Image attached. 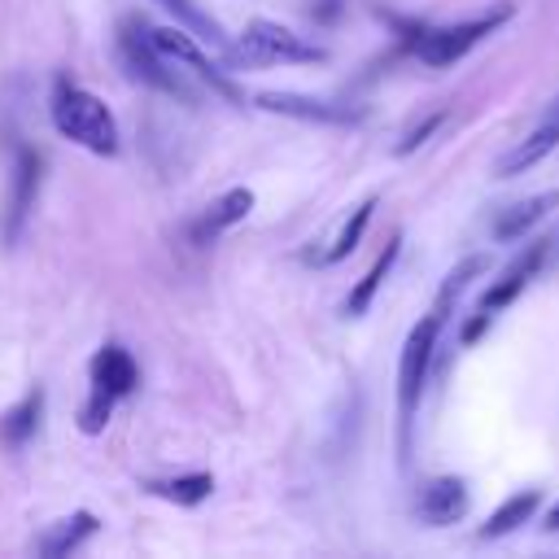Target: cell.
I'll list each match as a JSON object with an SVG mask.
<instances>
[{
    "instance_id": "17",
    "label": "cell",
    "mask_w": 559,
    "mask_h": 559,
    "mask_svg": "<svg viewBox=\"0 0 559 559\" xmlns=\"http://www.w3.org/2000/svg\"><path fill=\"white\" fill-rule=\"evenodd\" d=\"M166 13H175V22L188 31V35H197L205 48H218V52H227V44H231V35L197 4V0H157Z\"/></svg>"
},
{
    "instance_id": "8",
    "label": "cell",
    "mask_w": 559,
    "mask_h": 559,
    "mask_svg": "<svg viewBox=\"0 0 559 559\" xmlns=\"http://www.w3.org/2000/svg\"><path fill=\"white\" fill-rule=\"evenodd\" d=\"M253 100H258V109L284 114V118H297V122H323V127H354V122H362L358 105L323 100V96H306V92H258Z\"/></svg>"
},
{
    "instance_id": "22",
    "label": "cell",
    "mask_w": 559,
    "mask_h": 559,
    "mask_svg": "<svg viewBox=\"0 0 559 559\" xmlns=\"http://www.w3.org/2000/svg\"><path fill=\"white\" fill-rule=\"evenodd\" d=\"M480 271H485V253H472V258H463V262H459V266H454V271L445 275V284H441V293H437L432 310L450 319V306H454V301L463 297V288H467V284H472V280H476Z\"/></svg>"
},
{
    "instance_id": "13",
    "label": "cell",
    "mask_w": 559,
    "mask_h": 559,
    "mask_svg": "<svg viewBox=\"0 0 559 559\" xmlns=\"http://www.w3.org/2000/svg\"><path fill=\"white\" fill-rule=\"evenodd\" d=\"M555 144H559V114H550L537 131H528L515 148H507V153L493 162V175H498V179H511V175H520V170H533Z\"/></svg>"
},
{
    "instance_id": "21",
    "label": "cell",
    "mask_w": 559,
    "mask_h": 559,
    "mask_svg": "<svg viewBox=\"0 0 559 559\" xmlns=\"http://www.w3.org/2000/svg\"><path fill=\"white\" fill-rule=\"evenodd\" d=\"M371 210H376V197H367V201H358V205L349 210V218L341 223L336 240L319 253V262H323V266H332V262H341V258H349V253L358 249V240H362V231H367V223H371Z\"/></svg>"
},
{
    "instance_id": "1",
    "label": "cell",
    "mask_w": 559,
    "mask_h": 559,
    "mask_svg": "<svg viewBox=\"0 0 559 559\" xmlns=\"http://www.w3.org/2000/svg\"><path fill=\"white\" fill-rule=\"evenodd\" d=\"M48 114H52V127L66 140H74L79 148H87L96 157H114L118 153V140H122L118 135V122H114L109 105L96 92H87L79 83H57Z\"/></svg>"
},
{
    "instance_id": "19",
    "label": "cell",
    "mask_w": 559,
    "mask_h": 559,
    "mask_svg": "<svg viewBox=\"0 0 559 559\" xmlns=\"http://www.w3.org/2000/svg\"><path fill=\"white\" fill-rule=\"evenodd\" d=\"M39 415H44V389H31L13 411L0 415V441L13 445V450L26 445L35 437V428H39Z\"/></svg>"
},
{
    "instance_id": "2",
    "label": "cell",
    "mask_w": 559,
    "mask_h": 559,
    "mask_svg": "<svg viewBox=\"0 0 559 559\" xmlns=\"http://www.w3.org/2000/svg\"><path fill=\"white\" fill-rule=\"evenodd\" d=\"M231 66H314V61H328V48L297 35L293 26H280L271 17H253L240 39L227 44L223 52Z\"/></svg>"
},
{
    "instance_id": "23",
    "label": "cell",
    "mask_w": 559,
    "mask_h": 559,
    "mask_svg": "<svg viewBox=\"0 0 559 559\" xmlns=\"http://www.w3.org/2000/svg\"><path fill=\"white\" fill-rule=\"evenodd\" d=\"M109 411H114V397H109V393H100V389H92V393H87V402L79 406V432H87V437L105 432Z\"/></svg>"
},
{
    "instance_id": "18",
    "label": "cell",
    "mask_w": 559,
    "mask_h": 559,
    "mask_svg": "<svg viewBox=\"0 0 559 559\" xmlns=\"http://www.w3.org/2000/svg\"><path fill=\"white\" fill-rule=\"evenodd\" d=\"M100 524H96V515L92 511H74V515H66V520H57L44 537H39V555H48V559H57V555H70V550H79L92 533H96Z\"/></svg>"
},
{
    "instance_id": "10",
    "label": "cell",
    "mask_w": 559,
    "mask_h": 559,
    "mask_svg": "<svg viewBox=\"0 0 559 559\" xmlns=\"http://www.w3.org/2000/svg\"><path fill=\"white\" fill-rule=\"evenodd\" d=\"M87 380H92V389H100L118 402V397H131L140 389V367L122 345H100L87 362Z\"/></svg>"
},
{
    "instance_id": "4",
    "label": "cell",
    "mask_w": 559,
    "mask_h": 559,
    "mask_svg": "<svg viewBox=\"0 0 559 559\" xmlns=\"http://www.w3.org/2000/svg\"><path fill=\"white\" fill-rule=\"evenodd\" d=\"M118 52H122L127 70H131L140 83H148L153 92L179 96V100H188V105L197 100V92H192V83L179 74V66L148 39L144 17H127V22H122V31H118Z\"/></svg>"
},
{
    "instance_id": "5",
    "label": "cell",
    "mask_w": 559,
    "mask_h": 559,
    "mask_svg": "<svg viewBox=\"0 0 559 559\" xmlns=\"http://www.w3.org/2000/svg\"><path fill=\"white\" fill-rule=\"evenodd\" d=\"M144 31H148V39L179 66V70H188V74H197L214 96H223V100H231V105H245V92L231 83V74L205 52V44L197 39V35H188V31H179V26H153V22H144Z\"/></svg>"
},
{
    "instance_id": "3",
    "label": "cell",
    "mask_w": 559,
    "mask_h": 559,
    "mask_svg": "<svg viewBox=\"0 0 559 559\" xmlns=\"http://www.w3.org/2000/svg\"><path fill=\"white\" fill-rule=\"evenodd\" d=\"M445 328V314L428 310L402 341V358H397V419H402V450L411 441V424H415V411H419V397H424V384H428V371H432V354H437V336Z\"/></svg>"
},
{
    "instance_id": "6",
    "label": "cell",
    "mask_w": 559,
    "mask_h": 559,
    "mask_svg": "<svg viewBox=\"0 0 559 559\" xmlns=\"http://www.w3.org/2000/svg\"><path fill=\"white\" fill-rule=\"evenodd\" d=\"M511 17V9H493L485 17H472V22H454V26H424L419 39L411 44V52L424 61V66H454L463 52H472L485 35H493L502 22Z\"/></svg>"
},
{
    "instance_id": "20",
    "label": "cell",
    "mask_w": 559,
    "mask_h": 559,
    "mask_svg": "<svg viewBox=\"0 0 559 559\" xmlns=\"http://www.w3.org/2000/svg\"><path fill=\"white\" fill-rule=\"evenodd\" d=\"M148 493H157L175 507H201L214 493V476L210 472H183V476H170V480H153Z\"/></svg>"
},
{
    "instance_id": "15",
    "label": "cell",
    "mask_w": 559,
    "mask_h": 559,
    "mask_svg": "<svg viewBox=\"0 0 559 559\" xmlns=\"http://www.w3.org/2000/svg\"><path fill=\"white\" fill-rule=\"evenodd\" d=\"M397 253H402V236H389V245H384V249H380V258L367 266V275L345 293V314H349V319H362V314L371 310V301H376L380 284L389 280V271H393V262H397Z\"/></svg>"
},
{
    "instance_id": "24",
    "label": "cell",
    "mask_w": 559,
    "mask_h": 559,
    "mask_svg": "<svg viewBox=\"0 0 559 559\" xmlns=\"http://www.w3.org/2000/svg\"><path fill=\"white\" fill-rule=\"evenodd\" d=\"M441 122H445V114H428L419 127H411V131L393 144V153H397V157H411L419 144H428V135H437V131H441Z\"/></svg>"
},
{
    "instance_id": "27",
    "label": "cell",
    "mask_w": 559,
    "mask_h": 559,
    "mask_svg": "<svg viewBox=\"0 0 559 559\" xmlns=\"http://www.w3.org/2000/svg\"><path fill=\"white\" fill-rule=\"evenodd\" d=\"M546 528H550V533H559V502L546 511Z\"/></svg>"
},
{
    "instance_id": "9",
    "label": "cell",
    "mask_w": 559,
    "mask_h": 559,
    "mask_svg": "<svg viewBox=\"0 0 559 559\" xmlns=\"http://www.w3.org/2000/svg\"><path fill=\"white\" fill-rule=\"evenodd\" d=\"M39 179H44V157L35 148H17L13 157V175H9V205H4V240L13 245L35 210L39 197Z\"/></svg>"
},
{
    "instance_id": "11",
    "label": "cell",
    "mask_w": 559,
    "mask_h": 559,
    "mask_svg": "<svg viewBox=\"0 0 559 559\" xmlns=\"http://www.w3.org/2000/svg\"><path fill=\"white\" fill-rule=\"evenodd\" d=\"M415 515L432 528H445V524H459L467 515V485L459 476H437L419 489V502H415Z\"/></svg>"
},
{
    "instance_id": "12",
    "label": "cell",
    "mask_w": 559,
    "mask_h": 559,
    "mask_svg": "<svg viewBox=\"0 0 559 559\" xmlns=\"http://www.w3.org/2000/svg\"><path fill=\"white\" fill-rule=\"evenodd\" d=\"M550 210H559V188H546V192H533V197H524V201H515V205H507L498 218H493V240L498 245H511V240H524Z\"/></svg>"
},
{
    "instance_id": "26",
    "label": "cell",
    "mask_w": 559,
    "mask_h": 559,
    "mask_svg": "<svg viewBox=\"0 0 559 559\" xmlns=\"http://www.w3.org/2000/svg\"><path fill=\"white\" fill-rule=\"evenodd\" d=\"M310 13H314V22H336L341 17V0H319Z\"/></svg>"
},
{
    "instance_id": "14",
    "label": "cell",
    "mask_w": 559,
    "mask_h": 559,
    "mask_svg": "<svg viewBox=\"0 0 559 559\" xmlns=\"http://www.w3.org/2000/svg\"><path fill=\"white\" fill-rule=\"evenodd\" d=\"M253 188H227L223 197H214L210 205H205V214H201V223H197V240L205 245V240H214V236H223V231H231L236 223H245L249 214H253Z\"/></svg>"
},
{
    "instance_id": "7",
    "label": "cell",
    "mask_w": 559,
    "mask_h": 559,
    "mask_svg": "<svg viewBox=\"0 0 559 559\" xmlns=\"http://www.w3.org/2000/svg\"><path fill=\"white\" fill-rule=\"evenodd\" d=\"M555 253H559V236H537V240H528V245H524V249L502 266V275L480 293V310H489V314H493V310L511 306V301H515V297H520V293H524V288L546 271V262H550Z\"/></svg>"
},
{
    "instance_id": "16",
    "label": "cell",
    "mask_w": 559,
    "mask_h": 559,
    "mask_svg": "<svg viewBox=\"0 0 559 559\" xmlns=\"http://www.w3.org/2000/svg\"><path fill=\"white\" fill-rule=\"evenodd\" d=\"M537 507H542V489H520V493H511L485 524H480V537L485 542H493V537H507V533H515L520 524H528L533 515H537Z\"/></svg>"
},
{
    "instance_id": "25",
    "label": "cell",
    "mask_w": 559,
    "mask_h": 559,
    "mask_svg": "<svg viewBox=\"0 0 559 559\" xmlns=\"http://www.w3.org/2000/svg\"><path fill=\"white\" fill-rule=\"evenodd\" d=\"M485 328H489V310H476V319H467V323H463V345L480 341V336H485Z\"/></svg>"
},
{
    "instance_id": "28",
    "label": "cell",
    "mask_w": 559,
    "mask_h": 559,
    "mask_svg": "<svg viewBox=\"0 0 559 559\" xmlns=\"http://www.w3.org/2000/svg\"><path fill=\"white\" fill-rule=\"evenodd\" d=\"M550 114H559V100H555V105H550Z\"/></svg>"
}]
</instances>
